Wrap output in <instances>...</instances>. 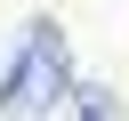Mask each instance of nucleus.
<instances>
[{
	"label": "nucleus",
	"mask_w": 129,
	"mask_h": 121,
	"mask_svg": "<svg viewBox=\"0 0 129 121\" xmlns=\"http://www.w3.org/2000/svg\"><path fill=\"white\" fill-rule=\"evenodd\" d=\"M64 105H73V121H121V105H113L105 89H73Z\"/></svg>",
	"instance_id": "2"
},
{
	"label": "nucleus",
	"mask_w": 129,
	"mask_h": 121,
	"mask_svg": "<svg viewBox=\"0 0 129 121\" xmlns=\"http://www.w3.org/2000/svg\"><path fill=\"white\" fill-rule=\"evenodd\" d=\"M73 97V56H64V32L56 24H32L0 73V113L8 121H48L56 105Z\"/></svg>",
	"instance_id": "1"
}]
</instances>
